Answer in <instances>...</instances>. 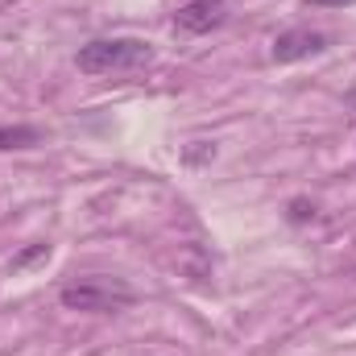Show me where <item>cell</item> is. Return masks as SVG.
<instances>
[{"instance_id":"cell-3","label":"cell","mask_w":356,"mask_h":356,"mask_svg":"<svg viewBox=\"0 0 356 356\" xmlns=\"http://www.w3.org/2000/svg\"><path fill=\"white\" fill-rule=\"evenodd\" d=\"M228 21V0H186L175 13V29L186 38H203Z\"/></svg>"},{"instance_id":"cell-6","label":"cell","mask_w":356,"mask_h":356,"mask_svg":"<svg viewBox=\"0 0 356 356\" xmlns=\"http://www.w3.org/2000/svg\"><path fill=\"white\" fill-rule=\"evenodd\" d=\"M38 145V129L29 124H0V149H29Z\"/></svg>"},{"instance_id":"cell-4","label":"cell","mask_w":356,"mask_h":356,"mask_svg":"<svg viewBox=\"0 0 356 356\" xmlns=\"http://www.w3.org/2000/svg\"><path fill=\"white\" fill-rule=\"evenodd\" d=\"M327 33H319V29H286V33H277L273 38V46H269V58L273 63H302V58H315V54H323L327 50Z\"/></svg>"},{"instance_id":"cell-5","label":"cell","mask_w":356,"mask_h":356,"mask_svg":"<svg viewBox=\"0 0 356 356\" xmlns=\"http://www.w3.org/2000/svg\"><path fill=\"white\" fill-rule=\"evenodd\" d=\"M50 253H54V249H50L46 241H38V245L21 249V253L8 261V273H25V269H33V266H46V261H50Z\"/></svg>"},{"instance_id":"cell-7","label":"cell","mask_w":356,"mask_h":356,"mask_svg":"<svg viewBox=\"0 0 356 356\" xmlns=\"http://www.w3.org/2000/svg\"><path fill=\"white\" fill-rule=\"evenodd\" d=\"M290 220H294V224H307V220H315V203H307V199H294V203H290Z\"/></svg>"},{"instance_id":"cell-2","label":"cell","mask_w":356,"mask_h":356,"mask_svg":"<svg viewBox=\"0 0 356 356\" xmlns=\"http://www.w3.org/2000/svg\"><path fill=\"white\" fill-rule=\"evenodd\" d=\"M58 302L67 311H83V315H116L124 307L137 302V290L120 277H108V273H88V277H75L58 290Z\"/></svg>"},{"instance_id":"cell-1","label":"cell","mask_w":356,"mask_h":356,"mask_svg":"<svg viewBox=\"0 0 356 356\" xmlns=\"http://www.w3.org/2000/svg\"><path fill=\"white\" fill-rule=\"evenodd\" d=\"M154 63V46L141 38H99L79 46L75 67L83 75H133Z\"/></svg>"},{"instance_id":"cell-8","label":"cell","mask_w":356,"mask_h":356,"mask_svg":"<svg viewBox=\"0 0 356 356\" xmlns=\"http://www.w3.org/2000/svg\"><path fill=\"white\" fill-rule=\"evenodd\" d=\"M307 4H315V8H336V4H356V0H307Z\"/></svg>"}]
</instances>
